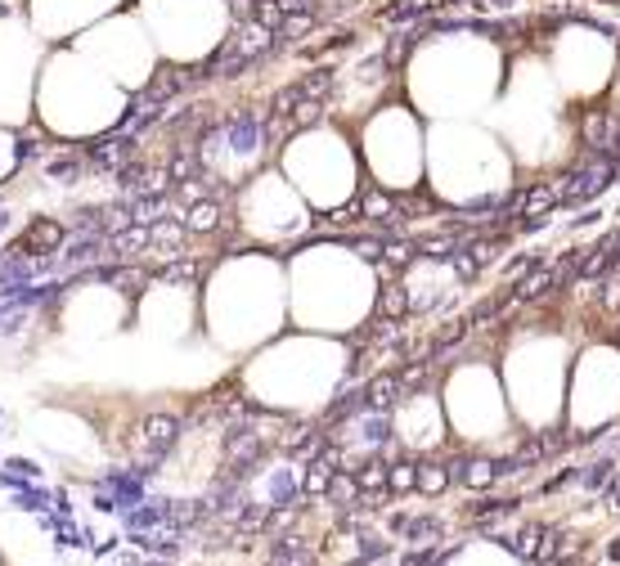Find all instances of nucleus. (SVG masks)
<instances>
[{"mask_svg": "<svg viewBox=\"0 0 620 566\" xmlns=\"http://www.w3.org/2000/svg\"><path fill=\"white\" fill-rule=\"evenodd\" d=\"M64 243V225L59 220H32L28 229H23V238L14 243V256H23V252H50V247H59Z\"/></svg>", "mask_w": 620, "mask_h": 566, "instance_id": "f257e3e1", "label": "nucleus"}, {"mask_svg": "<svg viewBox=\"0 0 620 566\" xmlns=\"http://www.w3.org/2000/svg\"><path fill=\"white\" fill-rule=\"evenodd\" d=\"M553 207H557L553 184H535V189L517 193V211H521V220H544V211H553Z\"/></svg>", "mask_w": 620, "mask_h": 566, "instance_id": "f03ea898", "label": "nucleus"}, {"mask_svg": "<svg viewBox=\"0 0 620 566\" xmlns=\"http://www.w3.org/2000/svg\"><path fill=\"white\" fill-rule=\"evenodd\" d=\"M225 220H220V207H216V198H202V202H189L185 207V229H194V234H216Z\"/></svg>", "mask_w": 620, "mask_h": 566, "instance_id": "7ed1b4c3", "label": "nucleus"}, {"mask_svg": "<svg viewBox=\"0 0 620 566\" xmlns=\"http://www.w3.org/2000/svg\"><path fill=\"white\" fill-rule=\"evenodd\" d=\"M365 400H369L374 414H378V409H392V405L400 400V378H396V373H378V378H369Z\"/></svg>", "mask_w": 620, "mask_h": 566, "instance_id": "20e7f679", "label": "nucleus"}, {"mask_svg": "<svg viewBox=\"0 0 620 566\" xmlns=\"http://www.w3.org/2000/svg\"><path fill=\"white\" fill-rule=\"evenodd\" d=\"M553 283H557V270H553V265H539V270L530 265V274L521 279L517 297H521V302H535V297H544V293L553 288Z\"/></svg>", "mask_w": 620, "mask_h": 566, "instance_id": "39448f33", "label": "nucleus"}, {"mask_svg": "<svg viewBox=\"0 0 620 566\" xmlns=\"http://www.w3.org/2000/svg\"><path fill=\"white\" fill-rule=\"evenodd\" d=\"M405 311H409V293L400 288V283H387L383 297H378V315L387 324H396V320H405Z\"/></svg>", "mask_w": 620, "mask_h": 566, "instance_id": "423d86ee", "label": "nucleus"}, {"mask_svg": "<svg viewBox=\"0 0 620 566\" xmlns=\"http://www.w3.org/2000/svg\"><path fill=\"white\" fill-rule=\"evenodd\" d=\"M356 485H360V494H387V463H360L356 467Z\"/></svg>", "mask_w": 620, "mask_h": 566, "instance_id": "0eeeda50", "label": "nucleus"}, {"mask_svg": "<svg viewBox=\"0 0 620 566\" xmlns=\"http://www.w3.org/2000/svg\"><path fill=\"white\" fill-rule=\"evenodd\" d=\"M297 90H301V99H329V90H333V73L329 68H315V73H310V77H301L297 81Z\"/></svg>", "mask_w": 620, "mask_h": 566, "instance_id": "6e6552de", "label": "nucleus"}, {"mask_svg": "<svg viewBox=\"0 0 620 566\" xmlns=\"http://www.w3.org/2000/svg\"><path fill=\"white\" fill-rule=\"evenodd\" d=\"M414 252H418V247H414L409 238H392V234L383 238V265H392V270H405V265L414 261Z\"/></svg>", "mask_w": 620, "mask_h": 566, "instance_id": "1a4fd4ad", "label": "nucleus"}, {"mask_svg": "<svg viewBox=\"0 0 620 566\" xmlns=\"http://www.w3.org/2000/svg\"><path fill=\"white\" fill-rule=\"evenodd\" d=\"M450 481H454V476H450V463H423V467H418V490H423V494H441Z\"/></svg>", "mask_w": 620, "mask_h": 566, "instance_id": "9d476101", "label": "nucleus"}, {"mask_svg": "<svg viewBox=\"0 0 620 566\" xmlns=\"http://www.w3.org/2000/svg\"><path fill=\"white\" fill-rule=\"evenodd\" d=\"M176 432H180V418H149V423H144V441H149L153 450L171 445V441H176Z\"/></svg>", "mask_w": 620, "mask_h": 566, "instance_id": "9b49d317", "label": "nucleus"}, {"mask_svg": "<svg viewBox=\"0 0 620 566\" xmlns=\"http://www.w3.org/2000/svg\"><path fill=\"white\" fill-rule=\"evenodd\" d=\"M459 476H463L472 490H486V485H495L499 467H495V463H486V459H472V463H463V467H459Z\"/></svg>", "mask_w": 620, "mask_h": 566, "instance_id": "f8f14e48", "label": "nucleus"}, {"mask_svg": "<svg viewBox=\"0 0 620 566\" xmlns=\"http://www.w3.org/2000/svg\"><path fill=\"white\" fill-rule=\"evenodd\" d=\"M333 472H338V467H333L329 459H315V463H310V472H306V485H301V490H306V494H329Z\"/></svg>", "mask_w": 620, "mask_h": 566, "instance_id": "ddd939ff", "label": "nucleus"}, {"mask_svg": "<svg viewBox=\"0 0 620 566\" xmlns=\"http://www.w3.org/2000/svg\"><path fill=\"white\" fill-rule=\"evenodd\" d=\"M387 490H400V494L418 490V467L414 463H387Z\"/></svg>", "mask_w": 620, "mask_h": 566, "instance_id": "4468645a", "label": "nucleus"}, {"mask_svg": "<svg viewBox=\"0 0 620 566\" xmlns=\"http://www.w3.org/2000/svg\"><path fill=\"white\" fill-rule=\"evenodd\" d=\"M288 117H292V126H310V122H320V117H324V104H320V99H301Z\"/></svg>", "mask_w": 620, "mask_h": 566, "instance_id": "2eb2a0df", "label": "nucleus"}, {"mask_svg": "<svg viewBox=\"0 0 620 566\" xmlns=\"http://www.w3.org/2000/svg\"><path fill=\"white\" fill-rule=\"evenodd\" d=\"M297 104H301V90H297V81H292V86H283V90L270 99V113H274V117H288Z\"/></svg>", "mask_w": 620, "mask_h": 566, "instance_id": "dca6fc26", "label": "nucleus"}, {"mask_svg": "<svg viewBox=\"0 0 620 566\" xmlns=\"http://www.w3.org/2000/svg\"><path fill=\"white\" fill-rule=\"evenodd\" d=\"M611 472H616V463H611V459H602V463H593V467L584 472V485H589V490H602V485L611 481Z\"/></svg>", "mask_w": 620, "mask_h": 566, "instance_id": "f3484780", "label": "nucleus"}, {"mask_svg": "<svg viewBox=\"0 0 620 566\" xmlns=\"http://www.w3.org/2000/svg\"><path fill=\"white\" fill-rule=\"evenodd\" d=\"M539 530H544V526H526V530L512 539V548H517L521 557H535V548H539Z\"/></svg>", "mask_w": 620, "mask_h": 566, "instance_id": "a211bd4d", "label": "nucleus"}, {"mask_svg": "<svg viewBox=\"0 0 620 566\" xmlns=\"http://www.w3.org/2000/svg\"><path fill=\"white\" fill-rule=\"evenodd\" d=\"M557 553V535L553 530H539V548H535V562H553Z\"/></svg>", "mask_w": 620, "mask_h": 566, "instance_id": "6ab92c4d", "label": "nucleus"}]
</instances>
